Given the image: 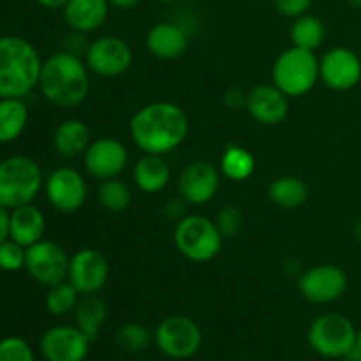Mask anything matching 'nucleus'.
<instances>
[{
    "label": "nucleus",
    "mask_w": 361,
    "mask_h": 361,
    "mask_svg": "<svg viewBox=\"0 0 361 361\" xmlns=\"http://www.w3.org/2000/svg\"><path fill=\"white\" fill-rule=\"evenodd\" d=\"M360 60H361V49H360Z\"/></svg>",
    "instance_id": "45"
},
{
    "label": "nucleus",
    "mask_w": 361,
    "mask_h": 361,
    "mask_svg": "<svg viewBox=\"0 0 361 361\" xmlns=\"http://www.w3.org/2000/svg\"><path fill=\"white\" fill-rule=\"evenodd\" d=\"M109 6L116 7V9H133L136 7L141 0H108Z\"/></svg>",
    "instance_id": "39"
},
{
    "label": "nucleus",
    "mask_w": 361,
    "mask_h": 361,
    "mask_svg": "<svg viewBox=\"0 0 361 361\" xmlns=\"http://www.w3.org/2000/svg\"><path fill=\"white\" fill-rule=\"evenodd\" d=\"M348 274L337 264H317L300 277V293L310 303L324 305L342 298L348 289Z\"/></svg>",
    "instance_id": "11"
},
{
    "label": "nucleus",
    "mask_w": 361,
    "mask_h": 361,
    "mask_svg": "<svg viewBox=\"0 0 361 361\" xmlns=\"http://www.w3.org/2000/svg\"><path fill=\"white\" fill-rule=\"evenodd\" d=\"M245 109L257 123L279 126L289 113L288 95L279 90L274 83L257 85L247 92Z\"/></svg>",
    "instance_id": "18"
},
{
    "label": "nucleus",
    "mask_w": 361,
    "mask_h": 361,
    "mask_svg": "<svg viewBox=\"0 0 361 361\" xmlns=\"http://www.w3.org/2000/svg\"><path fill=\"white\" fill-rule=\"evenodd\" d=\"M224 104L228 106L229 109H238V108H245L247 104V92H243L242 88H229L226 90L224 97H222Z\"/></svg>",
    "instance_id": "36"
},
{
    "label": "nucleus",
    "mask_w": 361,
    "mask_h": 361,
    "mask_svg": "<svg viewBox=\"0 0 361 361\" xmlns=\"http://www.w3.org/2000/svg\"><path fill=\"white\" fill-rule=\"evenodd\" d=\"M90 143V130L87 123L78 118L63 120L53 134V147L62 157L67 159L83 155Z\"/></svg>",
    "instance_id": "23"
},
{
    "label": "nucleus",
    "mask_w": 361,
    "mask_h": 361,
    "mask_svg": "<svg viewBox=\"0 0 361 361\" xmlns=\"http://www.w3.org/2000/svg\"><path fill=\"white\" fill-rule=\"evenodd\" d=\"M268 197L284 210H296L309 200V187L302 178L293 175L279 176L268 187Z\"/></svg>",
    "instance_id": "24"
},
{
    "label": "nucleus",
    "mask_w": 361,
    "mask_h": 361,
    "mask_svg": "<svg viewBox=\"0 0 361 361\" xmlns=\"http://www.w3.org/2000/svg\"><path fill=\"white\" fill-rule=\"evenodd\" d=\"M46 231L44 214L32 203L11 210V240L23 247L41 242Z\"/></svg>",
    "instance_id": "21"
},
{
    "label": "nucleus",
    "mask_w": 361,
    "mask_h": 361,
    "mask_svg": "<svg viewBox=\"0 0 361 361\" xmlns=\"http://www.w3.org/2000/svg\"><path fill=\"white\" fill-rule=\"evenodd\" d=\"M0 361H35V358L27 341L20 337H6L0 341Z\"/></svg>",
    "instance_id": "33"
},
{
    "label": "nucleus",
    "mask_w": 361,
    "mask_h": 361,
    "mask_svg": "<svg viewBox=\"0 0 361 361\" xmlns=\"http://www.w3.org/2000/svg\"><path fill=\"white\" fill-rule=\"evenodd\" d=\"M78 289L69 281H63L49 288L46 295V309L53 316H67L78 305Z\"/></svg>",
    "instance_id": "29"
},
{
    "label": "nucleus",
    "mask_w": 361,
    "mask_h": 361,
    "mask_svg": "<svg viewBox=\"0 0 361 361\" xmlns=\"http://www.w3.org/2000/svg\"><path fill=\"white\" fill-rule=\"evenodd\" d=\"M90 341L78 326H53L41 337L46 361H85Z\"/></svg>",
    "instance_id": "16"
},
{
    "label": "nucleus",
    "mask_w": 361,
    "mask_h": 361,
    "mask_svg": "<svg viewBox=\"0 0 361 361\" xmlns=\"http://www.w3.org/2000/svg\"><path fill=\"white\" fill-rule=\"evenodd\" d=\"M44 192L49 204L62 214H74L83 208L88 196L83 175L67 166L49 173L44 182Z\"/></svg>",
    "instance_id": "12"
},
{
    "label": "nucleus",
    "mask_w": 361,
    "mask_h": 361,
    "mask_svg": "<svg viewBox=\"0 0 361 361\" xmlns=\"http://www.w3.org/2000/svg\"><path fill=\"white\" fill-rule=\"evenodd\" d=\"M221 169L226 178L231 182H245L256 169V159L247 148L231 145L222 154Z\"/></svg>",
    "instance_id": "28"
},
{
    "label": "nucleus",
    "mask_w": 361,
    "mask_h": 361,
    "mask_svg": "<svg viewBox=\"0 0 361 361\" xmlns=\"http://www.w3.org/2000/svg\"><path fill=\"white\" fill-rule=\"evenodd\" d=\"M345 360L348 361H361V349L358 348V344L351 349V351L345 355Z\"/></svg>",
    "instance_id": "40"
},
{
    "label": "nucleus",
    "mask_w": 361,
    "mask_h": 361,
    "mask_svg": "<svg viewBox=\"0 0 361 361\" xmlns=\"http://www.w3.org/2000/svg\"><path fill=\"white\" fill-rule=\"evenodd\" d=\"M116 342L120 349L127 353H141L150 345L152 334L145 324L127 323L116 334Z\"/></svg>",
    "instance_id": "31"
},
{
    "label": "nucleus",
    "mask_w": 361,
    "mask_h": 361,
    "mask_svg": "<svg viewBox=\"0 0 361 361\" xmlns=\"http://www.w3.org/2000/svg\"><path fill=\"white\" fill-rule=\"evenodd\" d=\"M25 259H27V247L11 238L0 243V270L9 274L21 270L25 268Z\"/></svg>",
    "instance_id": "32"
},
{
    "label": "nucleus",
    "mask_w": 361,
    "mask_h": 361,
    "mask_svg": "<svg viewBox=\"0 0 361 361\" xmlns=\"http://www.w3.org/2000/svg\"><path fill=\"white\" fill-rule=\"evenodd\" d=\"M155 345L171 360L192 358L201 348L203 335L194 319L187 316H169L159 323L154 334Z\"/></svg>",
    "instance_id": "8"
},
{
    "label": "nucleus",
    "mask_w": 361,
    "mask_h": 361,
    "mask_svg": "<svg viewBox=\"0 0 361 361\" xmlns=\"http://www.w3.org/2000/svg\"><path fill=\"white\" fill-rule=\"evenodd\" d=\"M159 2H176V0H159Z\"/></svg>",
    "instance_id": "44"
},
{
    "label": "nucleus",
    "mask_w": 361,
    "mask_h": 361,
    "mask_svg": "<svg viewBox=\"0 0 361 361\" xmlns=\"http://www.w3.org/2000/svg\"><path fill=\"white\" fill-rule=\"evenodd\" d=\"M42 60L23 37H0V99H23L39 87Z\"/></svg>",
    "instance_id": "3"
},
{
    "label": "nucleus",
    "mask_w": 361,
    "mask_h": 361,
    "mask_svg": "<svg viewBox=\"0 0 361 361\" xmlns=\"http://www.w3.org/2000/svg\"><path fill=\"white\" fill-rule=\"evenodd\" d=\"M69 256L66 250L55 242L41 240L34 245L27 247L25 268L35 282L42 286L60 284L69 277Z\"/></svg>",
    "instance_id": "9"
},
{
    "label": "nucleus",
    "mask_w": 361,
    "mask_h": 361,
    "mask_svg": "<svg viewBox=\"0 0 361 361\" xmlns=\"http://www.w3.org/2000/svg\"><path fill=\"white\" fill-rule=\"evenodd\" d=\"M312 0H275V7L288 18H300L309 13Z\"/></svg>",
    "instance_id": "35"
},
{
    "label": "nucleus",
    "mask_w": 361,
    "mask_h": 361,
    "mask_svg": "<svg viewBox=\"0 0 361 361\" xmlns=\"http://www.w3.org/2000/svg\"><path fill=\"white\" fill-rule=\"evenodd\" d=\"M358 330L351 319L342 314L328 312L312 321L307 334L310 348L324 358H345L356 345Z\"/></svg>",
    "instance_id": "7"
},
{
    "label": "nucleus",
    "mask_w": 361,
    "mask_h": 361,
    "mask_svg": "<svg viewBox=\"0 0 361 361\" xmlns=\"http://www.w3.org/2000/svg\"><path fill=\"white\" fill-rule=\"evenodd\" d=\"M11 236V212L9 208L0 204V243L9 240Z\"/></svg>",
    "instance_id": "37"
},
{
    "label": "nucleus",
    "mask_w": 361,
    "mask_h": 361,
    "mask_svg": "<svg viewBox=\"0 0 361 361\" xmlns=\"http://www.w3.org/2000/svg\"><path fill=\"white\" fill-rule=\"evenodd\" d=\"M289 35H291L293 46L316 51L323 44L326 30H324V23L319 18L307 13L303 16L295 18V21L291 25V30H289Z\"/></svg>",
    "instance_id": "27"
},
{
    "label": "nucleus",
    "mask_w": 361,
    "mask_h": 361,
    "mask_svg": "<svg viewBox=\"0 0 361 361\" xmlns=\"http://www.w3.org/2000/svg\"><path fill=\"white\" fill-rule=\"evenodd\" d=\"M85 63L88 71L97 76H120L133 66V49L123 39L115 35H102L88 44L85 51Z\"/></svg>",
    "instance_id": "10"
},
{
    "label": "nucleus",
    "mask_w": 361,
    "mask_h": 361,
    "mask_svg": "<svg viewBox=\"0 0 361 361\" xmlns=\"http://www.w3.org/2000/svg\"><path fill=\"white\" fill-rule=\"evenodd\" d=\"M44 185L37 162L25 155H13L0 162V204L9 210L32 203Z\"/></svg>",
    "instance_id": "4"
},
{
    "label": "nucleus",
    "mask_w": 361,
    "mask_h": 361,
    "mask_svg": "<svg viewBox=\"0 0 361 361\" xmlns=\"http://www.w3.org/2000/svg\"><path fill=\"white\" fill-rule=\"evenodd\" d=\"M217 226L221 229L222 236L224 238H231V236H236L243 228V214L238 207H229L222 208L217 215Z\"/></svg>",
    "instance_id": "34"
},
{
    "label": "nucleus",
    "mask_w": 361,
    "mask_h": 361,
    "mask_svg": "<svg viewBox=\"0 0 361 361\" xmlns=\"http://www.w3.org/2000/svg\"><path fill=\"white\" fill-rule=\"evenodd\" d=\"M28 123V108L23 99H0V145L16 141Z\"/></svg>",
    "instance_id": "26"
},
{
    "label": "nucleus",
    "mask_w": 361,
    "mask_h": 361,
    "mask_svg": "<svg viewBox=\"0 0 361 361\" xmlns=\"http://www.w3.org/2000/svg\"><path fill=\"white\" fill-rule=\"evenodd\" d=\"M109 267L104 254L97 249H81L71 257L67 281L83 296L97 295L108 281Z\"/></svg>",
    "instance_id": "15"
},
{
    "label": "nucleus",
    "mask_w": 361,
    "mask_h": 361,
    "mask_svg": "<svg viewBox=\"0 0 361 361\" xmlns=\"http://www.w3.org/2000/svg\"><path fill=\"white\" fill-rule=\"evenodd\" d=\"M271 81L288 97L307 95L319 81V59L310 49L291 46L275 60Z\"/></svg>",
    "instance_id": "5"
},
{
    "label": "nucleus",
    "mask_w": 361,
    "mask_h": 361,
    "mask_svg": "<svg viewBox=\"0 0 361 361\" xmlns=\"http://www.w3.org/2000/svg\"><path fill=\"white\" fill-rule=\"evenodd\" d=\"M173 240L178 252L194 263H208L215 259L224 243L217 222L197 214L180 219Z\"/></svg>",
    "instance_id": "6"
},
{
    "label": "nucleus",
    "mask_w": 361,
    "mask_h": 361,
    "mask_svg": "<svg viewBox=\"0 0 361 361\" xmlns=\"http://www.w3.org/2000/svg\"><path fill=\"white\" fill-rule=\"evenodd\" d=\"M221 185L217 168L207 161L190 162L178 176V192L187 203H210Z\"/></svg>",
    "instance_id": "17"
},
{
    "label": "nucleus",
    "mask_w": 361,
    "mask_h": 361,
    "mask_svg": "<svg viewBox=\"0 0 361 361\" xmlns=\"http://www.w3.org/2000/svg\"><path fill=\"white\" fill-rule=\"evenodd\" d=\"M106 317H108V307L97 295L83 296V300H80L74 309L76 326L87 335L90 342L99 337L106 323Z\"/></svg>",
    "instance_id": "25"
},
{
    "label": "nucleus",
    "mask_w": 361,
    "mask_h": 361,
    "mask_svg": "<svg viewBox=\"0 0 361 361\" xmlns=\"http://www.w3.org/2000/svg\"><path fill=\"white\" fill-rule=\"evenodd\" d=\"M349 4H351L353 7H358V9H361V0H349Z\"/></svg>",
    "instance_id": "42"
},
{
    "label": "nucleus",
    "mask_w": 361,
    "mask_h": 361,
    "mask_svg": "<svg viewBox=\"0 0 361 361\" xmlns=\"http://www.w3.org/2000/svg\"><path fill=\"white\" fill-rule=\"evenodd\" d=\"M356 344H358V348L361 349V328L358 330V335H356Z\"/></svg>",
    "instance_id": "43"
},
{
    "label": "nucleus",
    "mask_w": 361,
    "mask_h": 361,
    "mask_svg": "<svg viewBox=\"0 0 361 361\" xmlns=\"http://www.w3.org/2000/svg\"><path fill=\"white\" fill-rule=\"evenodd\" d=\"M129 133L141 152L164 157L185 141L189 118L175 102H150L134 113Z\"/></svg>",
    "instance_id": "1"
},
{
    "label": "nucleus",
    "mask_w": 361,
    "mask_h": 361,
    "mask_svg": "<svg viewBox=\"0 0 361 361\" xmlns=\"http://www.w3.org/2000/svg\"><path fill=\"white\" fill-rule=\"evenodd\" d=\"M319 80L331 90L345 92L361 81L360 53L345 46L328 49L319 60Z\"/></svg>",
    "instance_id": "13"
},
{
    "label": "nucleus",
    "mask_w": 361,
    "mask_h": 361,
    "mask_svg": "<svg viewBox=\"0 0 361 361\" xmlns=\"http://www.w3.org/2000/svg\"><path fill=\"white\" fill-rule=\"evenodd\" d=\"M108 13V0H69L63 7V20L76 34H88L102 27Z\"/></svg>",
    "instance_id": "19"
},
{
    "label": "nucleus",
    "mask_w": 361,
    "mask_h": 361,
    "mask_svg": "<svg viewBox=\"0 0 361 361\" xmlns=\"http://www.w3.org/2000/svg\"><path fill=\"white\" fill-rule=\"evenodd\" d=\"M99 201L109 212H123L130 204V189L118 178L102 180L99 185Z\"/></svg>",
    "instance_id": "30"
},
{
    "label": "nucleus",
    "mask_w": 361,
    "mask_h": 361,
    "mask_svg": "<svg viewBox=\"0 0 361 361\" xmlns=\"http://www.w3.org/2000/svg\"><path fill=\"white\" fill-rule=\"evenodd\" d=\"M189 39L182 27L175 23L154 25L147 34V48L154 56L161 60L180 59L187 51Z\"/></svg>",
    "instance_id": "20"
},
{
    "label": "nucleus",
    "mask_w": 361,
    "mask_h": 361,
    "mask_svg": "<svg viewBox=\"0 0 361 361\" xmlns=\"http://www.w3.org/2000/svg\"><path fill=\"white\" fill-rule=\"evenodd\" d=\"M39 88L48 102L59 108H74L87 99L90 80L88 67L76 53H53L42 62Z\"/></svg>",
    "instance_id": "2"
},
{
    "label": "nucleus",
    "mask_w": 361,
    "mask_h": 361,
    "mask_svg": "<svg viewBox=\"0 0 361 361\" xmlns=\"http://www.w3.org/2000/svg\"><path fill=\"white\" fill-rule=\"evenodd\" d=\"M133 178L137 189L145 194H157L168 187L171 178V169L162 155L145 154L140 161L134 164Z\"/></svg>",
    "instance_id": "22"
},
{
    "label": "nucleus",
    "mask_w": 361,
    "mask_h": 361,
    "mask_svg": "<svg viewBox=\"0 0 361 361\" xmlns=\"http://www.w3.org/2000/svg\"><path fill=\"white\" fill-rule=\"evenodd\" d=\"M83 161L88 175L102 182V180L118 178L129 162V152L122 141L104 136L88 145L87 152L83 154Z\"/></svg>",
    "instance_id": "14"
},
{
    "label": "nucleus",
    "mask_w": 361,
    "mask_h": 361,
    "mask_svg": "<svg viewBox=\"0 0 361 361\" xmlns=\"http://www.w3.org/2000/svg\"><path fill=\"white\" fill-rule=\"evenodd\" d=\"M355 236L358 240H361V219L355 224Z\"/></svg>",
    "instance_id": "41"
},
{
    "label": "nucleus",
    "mask_w": 361,
    "mask_h": 361,
    "mask_svg": "<svg viewBox=\"0 0 361 361\" xmlns=\"http://www.w3.org/2000/svg\"><path fill=\"white\" fill-rule=\"evenodd\" d=\"M35 2L41 7H46V9H63L69 0H35Z\"/></svg>",
    "instance_id": "38"
}]
</instances>
